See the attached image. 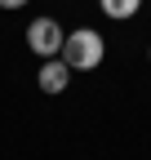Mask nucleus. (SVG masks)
<instances>
[{
    "label": "nucleus",
    "instance_id": "4",
    "mask_svg": "<svg viewBox=\"0 0 151 160\" xmlns=\"http://www.w3.org/2000/svg\"><path fill=\"white\" fill-rule=\"evenodd\" d=\"M138 5H142V0H98V9H102L107 18H116V22L134 18V13H138Z\"/></svg>",
    "mask_w": 151,
    "mask_h": 160
},
{
    "label": "nucleus",
    "instance_id": "6",
    "mask_svg": "<svg viewBox=\"0 0 151 160\" xmlns=\"http://www.w3.org/2000/svg\"><path fill=\"white\" fill-rule=\"evenodd\" d=\"M147 58H151V49H147Z\"/></svg>",
    "mask_w": 151,
    "mask_h": 160
},
{
    "label": "nucleus",
    "instance_id": "2",
    "mask_svg": "<svg viewBox=\"0 0 151 160\" xmlns=\"http://www.w3.org/2000/svg\"><path fill=\"white\" fill-rule=\"evenodd\" d=\"M62 40H67V31L58 27V18H31V22H27V49L31 53L58 58L62 53Z\"/></svg>",
    "mask_w": 151,
    "mask_h": 160
},
{
    "label": "nucleus",
    "instance_id": "1",
    "mask_svg": "<svg viewBox=\"0 0 151 160\" xmlns=\"http://www.w3.org/2000/svg\"><path fill=\"white\" fill-rule=\"evenodd\" d=\"M58 58H62L71 71H93V67L107 58V40L93 31V27H76V31H67Z\"/></svg>",
    "mask_w": 151,
    "mask_h": 160
},
{
    "label": "nucleus",
    "instance_id": "5",
    "mask_svg": "<svg viewBox=\"0 0 151 160\" xmlns=\"http://www.w3.org/2000/svg\"><path fill=\"white\" fill-rule=\"evenodd\" d=\"M27 0H0V9H22Z\"/></svg>",
    "mask_w": 151,
    "mask_h": 160
},
{
    "label": "nucleus",
    "instance_id": "3",
    "mask_svg": "<svg viewBox=\"0 0 151 160\" xmlns=\"http://www.w3.org/2000/svg\"><path fill=\"white\" fill-rule=\"evenodd\" d=\"M40 93H62L71 85V67L62 62V58H45V67H40Z\"/></svg>",
    "mask_w": 151,
    "mask_h": 160
}]
</instances>
